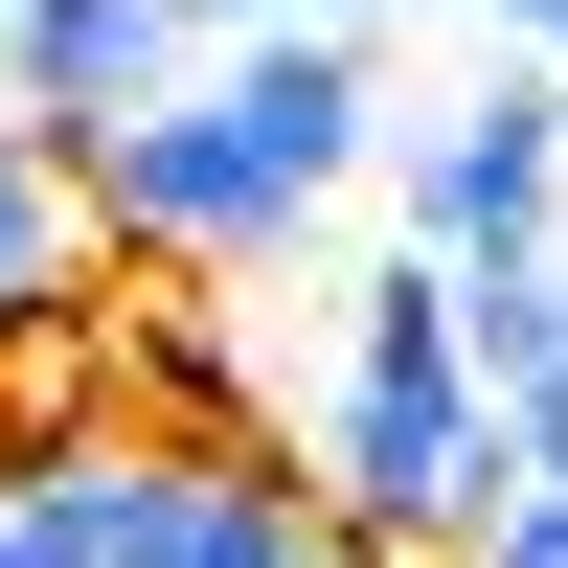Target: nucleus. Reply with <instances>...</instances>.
Returning a JSON list of instances; mask_svg holds the SVG:
<instances>
[{
  "instance_id": "obj_1",
  "label": "nucleus",
  "mask_w": 568,
  "mask_h": 568,
  "mask_svg": "<svg viewBox=\"0 0 568 568\" xmlns=\"http://www.w3.org/2000/svg\"><path fill=\"white\" fill-rule=\"evenodd\" d=\"M387 160V91H364V45L342 23H273L251 69H205V91H160L136 136H91V227L114 251H160V273H251V251H296V205H342V182Z\"/></svg>"
},
{
  "instance_id": "obj_2",
  "label": "nucleus",
  "mask_w": 568,
  "mask_h": 568,
  "mask_svg": "<svg viewBox=\"0 0 568 568\" xmlns=\"http://www.w3.org/2000/svg\"><path fill=\"white\" fill-rule=\"evenodd\" d=\"M318 500H342V546L387 568H478L500 500H524V433H500L478 342H455V273L387 251L342 296V387H318Z\"/></svg>"
},
{
  "instance_id": "obj_3",
  "label": "nucleus",
  "mask_w": 568,
  "mask_h": 568,
  "mask_svg": "<svg viewBox=\"0 0 568 568\" xmlns=\"http://www.w3.org/2000/svg\"><path fill=\"white\" fill-rule=\"evenodd\" d=\"M387 182L433 273H568V69H478V114H409Z\"/></svg>"
},
{
  "instance_id": "obj_4",
  "label": "nucleus",
  "mask_w": 568,
  "mask_h": 568,
  "mask_svg": "<svg viewBox=\"0 0 568 568\" xmlns=\"http://www.w3.org/2000/svg\"><path fill=\"white\" fill-rule=\"evenodd\" d=\"M160 91H205V45L160 23V0H23V23H0V136H136L160 114Z\"/></svg>"
},
{
  "instance_id": "obj_5",
  "label": "nucleus",
  "mask_w": 568,
  "mask_h": 568,
  "mask_svg": "<svg viewBox=\"0 0 568 568\" xmlns=\"http://www.w3.org/2000/svg\"><path fill=\"white\" fill-rule=\"evenodd\" d=\"M23 524H45V568H205V455L114 409V433H69L23 478Z\"/></svg>"
},
{
  "instance_id": "obj_6",
  "label": "nucleus",
  "mask_w": 568,
  "mask_h": 568,
  "mask_svg": "<svg viewBox=\"0 0 568 568\" xmlns=\"http://www.w3.org/2000/svg\"><path fill=\"white\" fill-rule=\"evenodd\" d=\"M69 251H91L69 136H0V342H23V318H69Z\"/></svg>"
},
{
  "instance_id": "obj_7",
  "label": "nucleus",
  "mask_w": 568,
  "mask_h": 568,
  "mask_svg": "<svg viewBox=\"0 0 568 568\" xmlns=\"http://www.w3.org/2000/svg\"><path fill=\"white\" fill-rule=\"evenodd\" d=\"M455 342H478V387H500V409L568 387V273H455Z\"/></svg>"
},
{
  "instance_id": "obj_8",
  "label": "nucleus",
  "mask_w": 568,
  "mask_h": 568,
  "mask_svg": "<svg viewBox=\"0 0 568 568\" xmlns=\"http://www.w3.org/2000/svg\"><path fill=\"white\" fill-rule=\"evenodd\" d=\"M500 433H524V478H568V387H524V409H500Z\"/></svg>"
},
{
  "instance_id": "obj_9",
  "label": "nucleus",
  "mask_w": 568,
  "mask_h": 568,
  "mask_svg": "<svg viewBox=\"0 0 568 568\" xmlns=\"http://www.w3.org/2000/svg\"><path fill=\"white\" fill-rule=\"evenodd\" d=\"M478 23H524V69H546V45H568V0H478Z\"/></svg>"
},
{
  "instance_id": "obj_10",
  "label": "nucleus",
  "mask_w": 568,
  "mask_h": 568,
  "mask_svg": "<svg viewBox=\"0 0 568 568\" xmlns=\"http://www.w3.org/2000/svg\"><path fill=\"white\" fill-rule=\"evenodd\" d=\"M296 23H342V45H364V23H387V0H296Z\"/></svg>"
},
{
  "instance_id": "obj_11",
  "label": "nucleus",
  "mask_w": 568,
  "mask_h": 568,
  "mask_svg": "<svg viewBox=\"0 0 568 568\" xmlns=\"http://www.w3.org/2000/svg\"><path fill=\"white\" fill-rule=\"evenodd\" d=\"M0 568H45V524H23V500H0Z\"/></svg>"
},
{
  "instance_id": "obj_12",
  "label": "nucleus",
  "mask_w": 568,
  "mask_h": 568,
  "mask_svg": "<svg viewBox=\"0 0 568 568\" xmlns=\"http://www.w3.org/2000/svg\"><path fill=\"white\" fill-rule=\"evenodd\" d=\"M318 568H387V546H318Z\"/></svg>"
},
{
  "instance_id": "obj_13",
  "label": "nucleus",
  "mask_w": 568,
  "mask_h": 568,
  "mask_svg": "<svg viewBox=\"0 0 568 568\" xmlns=\"http://www.w3.org/2000/svg\"><path fill=\"white\" fill-rule=\"evenodd\" d=\"M0 23H23V0H0Z\"/></svg>"
},
{
  "instance_id": "obj_14",
  "label": "nucleus",
  "mask_w": 568,
  "mask_h": 568,
  "mask_svg": "<svg viewBox=\"0 0 568 568\" xmlns=\"http://www.w3.org/2000/svg\"><path fill=\"white\" fill-rule=\"evenodd\" d=\"M546 69H568V45H546Z\"/></svg>"
}]
</instances>
